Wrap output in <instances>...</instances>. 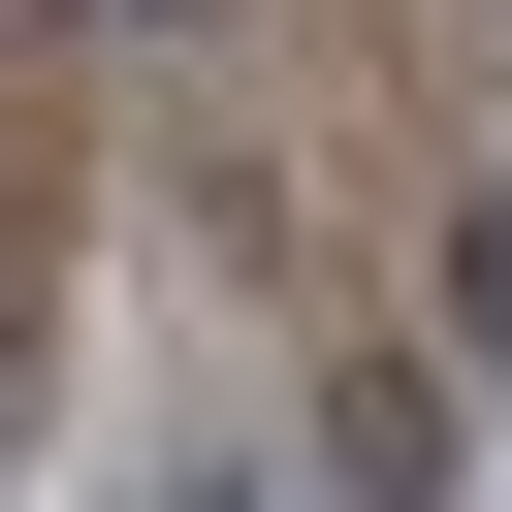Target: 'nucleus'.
Masks as SVG:
<instances>
[{"mask_svg":"<svg viewBox=\"0 0 512 512\" xmlns=\"http://www.w3.org/2000/svg\"><path fill=\"white\" fill-rule=\"evenodd\" d=\"M128 32H224V0H128Z\"/></svg>","mask_w":512,"mask_h":512,"instance_id":"obj_2","label":"nucleus"},{"mask_svg":"<svg viewBox=\"0 0 512 512\" xmlns=\"http://www.w3.org/2000/svg\"><path fill=\"white\" fill-rule=\"evenodd\" d=\"M448 352L512 384V192H448Z\"/></svg>","mask_w":512,"mask_h":512,"instance_id":"obj_1","label":"nucleus"}]
</instances>
